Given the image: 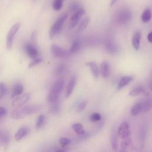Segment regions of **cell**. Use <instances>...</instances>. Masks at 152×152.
Returning <instances> with one entry per match:
<instances>
[{
  "mask_svg": "<svg viewBox=\"0 0 152 152\" xmlns=\"http://www.w3.org/2000/svg\"><path fill=\"white\" fill-rule=\"evenodd\" d=\"M40 109V106L37 105H27L20 106L14 109L11 114V116L15 119H19L26 116L36 113Z\"/></svg>",
  "mask_w": 152,
  "mask_h": 152,
  "instance_id": "obj_1",
  "label": "cell"
},
{
  "mask_svg": "<svg viewBox=\"0 0 152 152\" xmlns=\"http://www.w3.org/2000/svg\"><path fill=\"white\" fill-rule=\"evenodd\" d=\"M64 82L62 80H58L53 84L48 94V102L52 103L56 100L57 99H58V97L64 87Z\"/></svg>",
  "mask_w": 152,
  "mask_h": 152,
  "instance_id": "obj_2",
  "label": "cell"
},
{
  "mask_svg": "<svg viewBox=\"0 0 152 152\" xmlns=\"http://www.w3.org/2000/svg\"><path fill=\"white\" fill-rule=\"evenodd\" d=\"M132 12L126 8L119 9L116 14V20L120 24H126L131 20Z\"/></svg>",
  "mask_w": 152,
  "mask_h": 152,
  "instance_id": "obj_3",
  "label": "cell"
},
{
  "mask_svg": "<svg viewBox=\"0 0 152 152\" xmlns=\"http://www.w3.org/2000/svg\"><path fill=\"white\" fill-rule=\"evenodd\" d=\"M67 17H68L67 14H64L63 15L60 16L56 20V21L53 23L49 31V37L50 39L53 38L55 36V35H56L58 33H59L61 31L63 27L64 23H65L66 19L67 18Z\"/></svg>",
  "mask_w": 152,
  "mask_h": 152,
  "instance_id": "obj_4",
  "label": "cell"
},
{
  "mask_svg": "<svg viewBox=\"0 0 152 152\" xmlns=\"http://www.w3.org/2000/svg\"><path fill=\"white\" fill-rule=\"evenodd\" d=\"M20 23H17L14 24L10 29L7 36V40H6V47L7 49H11L12 47L13 41L14 39V37L20 29Z\"/></svg>",
  "mask_w": 152,
  "mask_h": 152,
  "instance_id": "obj_5",
  "label": "cell"
},
{
  "mask_svg": "<svg viewBox=\"0 0 152 152\" xmlns=\"http://www.w3.org/2000/svg\"><path fill=\"white\" fill-rule=\"evenodd\" d=\"M50 52L53 56L55 58H66L69 55L68 52L55 44L51 45Z\"/></svg>",
  "mask_w": 152,
  "mask_h": 152,
  "instance_id": "obj_6",
  "label": "cell"
},
{
  "mask_svg": "<svg viewBox=\"0 0 152 152\" xmlns=\"http://www.w3.org/2000/svg\"><path fill=\"white\" fill-rule=\"evenodd\" d=\"M86 14V11L84 8H81L77 11L73 13L71 17L70 23H69V28H72L74 27L79 22L81 17Z\"/></svg>",
  "mask_w": 152,
  "mask_h": 152,
  "instance_id": "obj_7",
  "label": "cell"
},
{
  "mask_svg": "<svg viewBox=\"0 0 152 152\" xmlns=\"http://www.w3.org/2000/svg\"><path fill=\"white\" fill-rule=\"evenodd\" d=\"M24 49L27 55L31 58L34 59L39 56V50L37 48L30 43H27L24 46Z\"/></svg>",
  "mask_w": 152,
  "mask_h": 152,
  "instance_id": "obj_8",
  "label": "cell"
},
{
  "mask_svg": "<svg viewBox=\"0 0 152 152\" xmlns=\"http://www.w3.org/2000/svg\"><path fill=\"white\" fill-rule=\"evenodd\" d=\"M129 125L126 122H123L119 126L118 130V135L121 138L124 139L129 137Z\"/></svg>",
  "mask_w": 152,
  "mask_h": 152,
  "instance_id": "obj_9",
  "label": "cell"
},
{
  "mask_svg": "<svg viewBox=\"0 0 152 152\" xmlns=\"http://www.w3.org/2000/svg\"><path fill=\"white\" fill-rule=\"evenodd\" d=\"M30 96L28 93H24L15 98L12 103V106L20 107L24 104L29 99Z\"/></svg>",
  "mask_w": 152,
  "mask_h": 152,
  "instance_id": "obj_10",
  "label": "cell"
},
{
  "mask_svg": "<svg viewBox=\"0 0 152 152\" xmlns=\"http://www.w3.org/2000/svg\"><path fill=\"white\" fill-rule=\"evenodd\" d=\"M106 50L111 54H116L119 52V48L117 45L111 40H107L105 43Z\"/></svg>",
  "mask_w": 152,
  "mask_h": 152,
  "instance_id": "obj_11",
  "label": "cell"
},
{
  "mask_svg": "<svg viewBox=\"0 0 152 152\" xmlns=\"http://www.w3.org/2000/svg\"><path fill=\"white\" fill-rule=\"evenodd\" d=\"M100 72L103 77L107 78L110 74V65L107 61H103L100 66Z\"/></svg>",
  "mask_w": 152,
  "mask_h": 152,
  "instance_id": "obj_12",
  "label": "cell"
},
{
  "mask_svg": "<svg viewBox=\"0 0 152 152\" xmlns=\"http://www.w3.org/2000/svg\"><path fill=\"white\" fill-rule=\"evenodd\" d=\"M86 65L90 68L91 72L95 78H97L99 75L100 71L99 69L98 66L96 62L94 61H90L86 63Z\"/></svg>",
  "mask_w": 152,
  "mask_h": 152,
  "instance_id": "obj_13",
  "label": "cell"
},
{
  "mask_svg": "<svg viewBox=\"0 0 152 152\" xmlns=\"http://www.w3.org/2000/svg\"><path fill=\"white\" fill-rule=\"evenodd\" d=\"M76 81H77V78L75 77V75H73L71 78L70 79V80L69 81V83L68 84L67 87H66V94L65 96L66 97H69L71 93H72L74 87L75 86L76 84Z\"/></svg>",
  "mask_w": 152,
  "mask_h": 152,
  "instance_id": "obj_14",
  "label": "cell"
},
{
  "mask_svg": "<svg viewBox=\"0 0 152 152\" xmlns=\"http://www.w3.org/2000/svg\"><path fill=\"white\" fill-rule=\"evenodd\" d=\"M133 80L134 78L131 76H124L122 77L118 83L117 89L118 90L122 89V88L128 86L130 83H131L133 81Z\"/></svg>",
  "mask_w": 152,
  "mask_h": 152,
  "instance_id": "obj_15",
  "label": "cell"
},
{
  "mask_svg": "<svg viewBox=\"0 0 152 152\" xmlns=\"http://www.w3.org/2000/svg\"><path fill=\"white\" fill-rule=\"evenodd\" d=\"M141 33L139 31H136L132 37V44L134 49L135 50H138L140 48V42L141 40Z\"/></svg>",
  "mask_w": 152,
  "mask_h": 152,
  "instance_id": "obj_16",
  "label": "cell"
},
{
  "mask_svg": "<svg viewBox=\"0 0 152 152\" xmlns=\"http://www.w3.org/2000/svg\"><path fill=\"white\" fill-rule=\"evenodd\" d=\"M29 133V129L27 127H22L20 128L15 135V139L17 141L21 140Z\"/></svg>",
  "mask_w": 152,
  "mask_h": 152,
  "instance_id": "obj_17",
  "label": "cell"
},
{
  "mask_svg": "<svg viewBox=\"0 0 152 152\" xmlns=\"http://www.w3.org/2000/svg\"><path fill=\"white\" fill-rule=\"evenodd\" d=\"M23 90H24L23 86L21 83H16L13 87L12 93H11V97L13 98L15 96L20 95L23 93Z\"/></svg>",
  "mask_w": 152,
  "mask_h": 152,
  "instance_id": "obj_18",
  "label": "cell"
},
{
  "mask_svg": "<svg viewBox=\"0 0 152 152\" xmlns=\"http://www.w3.org/2000/svg\"><path fill=\"white\" fill-rule=\"evenodd\" d=\"M81 2L78 1H72L70 2L68 5V10L70 12H75L81 8Z\"/></svg>",
  "mask_w": 152,
  "mask_h": 152,
  "instance_id": "obj_19",
  "label": "cell"
},
{
  "mask_svg": "<svg viewBox=\"0 0 152 152\" xmlns=\"http://www.w3.org/2000/svg\"><path fill=\"white\" fill-rule=\"evenodd\" d=\"M152 17V12L150 8H146L141 14V18L144 23H148L150 21Z\"/></svg>",
  "mask_w": 152,
  "mask_h": 152,
  "instance_id": "obj_20",
  "label": "cell"
},
{
  "mask_svg": "<svg viewBox=\"0 0 152 152\" xmlns=\"http://www.w3.org/2000/svg\"><path fill=\"white\" fill-rule=\"evenodd\" d=\"M81 48V43L78 40L74 41L72 45L71 46V48L69 49V50L68 51L69 55H74L78 52V51L80 50Z\"/></svg>",
  "mask_w": 152,
  "mask_h": 152,
  "instance_id": "obj_21",
  "label": "cell"
},
{
  "mask_svg": "<svg viewBox=\"0 0 152 152\" xmlns=\"http://www.w3.org/2000/svg\"><path fill=\"white\" fill-rule=\"evenodd\" d=\"M141 112H142V102L136 103L131 109V114L134 116L138 115Z\"/></svg>",
  "mask_w": 152,
  "mask_h": 152,
  "instance_id": "obj_22",
  "label": "cell"
},
{
  "mask_svg": "<svg viewBox=\"0 0 152 152\" xmlns=\"http://www.w3.org/2000/svg\"><path fill=\"white\" fill-rule=\"evenodd\" d=\"M145 89L142 86H138L133 88L129 92V95L131 96H137L140 94H144L145 92Z\"/></svg>",
  "mask_w": 152,
  "mask_h": 152,
  "instance_id": "obj_23",
  "label": "cell"
},
{
  "mask_svg": "<svg viewBox=\"0 0 152 152\" xmlns=\"http://www.w3.org/2000/svg\"><path fill=\"white\" fill-rule=\"evenodd\" d=\"M90 21V18L89 17H86L84 18L83 20L81 21V23L78 26L77 31L81 32V31H83L84 30H85L86 28V27H87V26L88 25Z\"/></svg>",
  "mask_w": 152,
  "mask_h": 152,
  "instance_id": "obj_24",
  "label": "cell"
},
{
  "mask_svg": "<svg viewBox=\"0 0 152 152\" xmlns=\"http://www.w3.org/2000/svg\"><path fill=\"white\" fill-rule=\"evenodd\" d=\"M131 141L129 137L122 139V141L121 144V147L122 150L123 151L128 150L131 147Z\"/></svg>",
  "mask_w": 152,
  "mask_h": 152,
  "instance_id": "obj_25",
  "label": "cell"
},
{
  "mask_svg": "<svg viewBox=\"0 0 152 152\" xmlns=\"http://www.w3.org/2000/svg\"><path fill=\"white\" fill-rule=\"evenodd\" d=\"M152 108V99H147L142 102V112H146Z\"/></svg>",
  "mask_w": 152,
  "mask_h": 152,
  "instance_id": "obj_26",
  "label": "cell"
},
{
  "mask_svg": "<svg viewBox=\"0 0 152 152\" xmlns=\"http://www.w3.org/2000/svg\"><path fill=\"white\" fill-rule=\"evenodd\" d=\"M73 130L78 135L83 134L85 132L83 125L80 123H76L72 125Z\"/></svg>",
  "mask_w": 152,
  "mask_h": 152,
  "instance_id": "obj_27",
  "label": "cell"
},
{
  "mask_svg": "<svg viewBox=\"0 0 152 152\" xmlns=\"http://www.w3.org/2000/svg\"><path fill=\"white\" fill-rule=\"evenodd\" d=\"M58 100V99H57L56 100L52 102V104L51 105V107H50V112L52 113L56 114V113H58L59 112V110H60V103H59V101Z\"/></svg>",
  "mask_w": 152,
  "mask_h": 152,
  "instance_id": "obj_28",
  "label": "cell"
},
{
  "mask_svg": "<svg viewBox=\"0 0 152 152\" xmlns=\"http://www.w3.org/2000/svg\"><path fill=\"white\" fill-rule=\"evenodd\" d=\"M110 142H111V145H112V149L114 151H116L118 148V142L117 135H116L115 132L112 133L111 138H110Z\"/></svg>",
  "mask_w": 152,
  "mask_h": 152,
  "instance_id": "obj_29",
  "label": "cell"
},
{
  "mask_svg": "<svg viewBox=\"0 0 152 152\" xmlns=\"http://www.w3.org/2000/svg\"><path fill=\"white\" fill-rule=\"evenodd\" d=\"M45 122V116L43 115H40L37 117L36 123V127L37 129H40Z\"/></svg>",
  "mask_w": 152,
  "mask_h": 152,
  "instance_id": "obj_30",
  "label": "cell"
},
{
  "mask_svg": "<svg viewBox=\"0 0 152 152\" xmlns=\"http://www.w3.org/2000/svg\"><path fill=\"white\" fill-rule=\"evenodd\" d=\"M10 141V136L7 133L0 134V145H6Z\"/></svg>",
  "mask_w": 152,
  "mask_h": 152,
  "instance_id": "obj_31",
  "label": "cell"
},
{
  "mask_svg": "<svg viewBox=\"0 0 152 152\" xmlns=\"http://www.w3.org/2000/svg\"><path fill=\"white\" fill-rule=\"evenodd\" d=\"M63 5V1L61 0H55L53 2L52 7L55 11L60 10Z\"/></svg>",
  "mask_w": 152,
  "mask_h": 152,
  "instance_id": "obj_32",
  "label": "cell"
},
{
  "mask_svg": "<svg viewBox=\"0 0 152 152\" xmlns=\"http://www.w3.org/2000/svg\"><path fill=\"white\" fill-rule=\"evenodd\" d=\"M102 119V116L99 113L94 112L91 114V115L89 117V119L91 122H97L99 121Z\"/></svg>",
  "mask_w": 152,
  "mask_h": 152,
  "instance_id": "obj_33",
  "label": "cell"
},
{
  "mask_svg": "<svg viewBox=\"0 0 152 152\" xmlns=\"http://www.w3.org/2000/svg\"><path fill=\"white\" fill-rule=\"evenodd\" d=\"M65 70V66L64 64H59L56 68L55 74L56 75H61L64 74Z\"/></svg>",
  "mask_w": 152,
  "mask_h": 152,
  "instance_id": "obj_34",
  "label": "cell"
},
{
  "mask_svg": "<svg viewBox=\"0 0 152 152\" xmlns=\"http://www.w3.org/2000/svg\"><path fill=\"white\" fill-rule=\"evenodd\" d=\"M87 104V101H82L81 102H80L76 107V110L77 112H81L82 110H83L84 109V108L86 107Z\"/></svg>",
  "mask_w": 152,
  "mask_h": 152,
  "instance_id": "obj_35",
  "label": "cell"
},
{
  "mask_svg": "<svg viewBox=\"0 0 152 152\" xmlns=\"http://www.w3.org/2000/svg\"><path fill=\"white\" fill-rule=\"evenodd\" d=\"M7 89L5 84L2 82L0 83V96H4L7 93Z\"/></svg>",
  "mask_w": 152,
  "mask_h": 152,
  "instance_id": "obj_36",
  "label": "cell"
},
{
  "mask_svg": "<svg viewBox=\"0 0 152 152\" xmlns=\"http://www.w3.org/2000/svg\"><path fill=\"white\" fill-rule=\"evenodd\" d=\"M42 59L40 58H39V57H37V58H34L33 60L30 63V64H29V67H30V68H31V67H33V66H34L37 65L38 64L40 63V62H42Z\"/></svg>",
  "mask_w": 152,
  "mask_h": 152,
  "instance_id": "obj_37",
  "label": "cell"
},
{
  "mask_svg": "<svg viewBox=\"0 0 152 152\" xmlns=\"http://www.w3.org/2000/svg\"><path fill=\"white\" fill-rule=\"evenodd\" d=\"M59 142L63 146H65L71 142V140L67 138H61L59 140Z\"/></svg>",
  "mask_w": 152,
  "mask_h": 152,
  "instance_id": "obj_38",
  "label": "cell"
},
{
  "mask_svg": "<svg viewBox=\"0 0 152 152\" xmlns=\"http://www.w3.org/2000/svg\"><path fill=\"white\" fill-rule=\"evenodd\" d=\"M5 113H6L5 109L2 107H0V117L5 115Z\"/></svg>",
  "mask_w": 152,
  "mask_h": 152,
  "instance_id": "obj_39",
  "label": "cell"
},
{
  "mask_svg": "<svg viewBox=\"0 0 152 152\" xmlns=\"http://www.w3.org/2000/svg\"><path fill=\"white\" fill-rule=\"evenodd\" d=\"M36 36H37V34H36V31H33L31 34V40H35L36 39Z\"/></svg>",
  "mask_w": 152,
  "mask_h": 152,
  "instance_id": "obj_40",
  "label": "cell"
},
{
  "mask_svg": "<svg viewBox=\"0 0 152 152\" xmlns=\"http://www.w3.org/2000/svg\"><path fill=\"white\" fill-rule=\"evenodd\" d=\"M147 39L150 42L152 43V31L148 33V34L147 36Z\"/></svg>",
  "mask_w": 152,
  "mask_h": 152,
  "instance_id": "obj_41",
  "label": "cell"
},
{
  "mask_svg": "<svg viewBox=\"0 0 152 152\" xmlns=\"http://www.w3.org/2000/svg\"><path fill=\"white\" fill-rule=\"evenodd\" d=\"M118 1H119V0H111L110 2V7L113 6Z\"/></svg>",
  "mask_w": 152,
  "mask_h": 152,
  "instance_id": "obj_42",
  "label": "cell"
},
{
  "mask_svg": "<svg viewBox=\"0 0 152 152\" xmlns=\"http://www.w3.org/2000/svg\"><path fill=\"white\" fill-rule=\"evenodd\" d=\"M148 87H149V88L151 91H152V81H150L149 83H148Z\"/></svg>",
  "mask_w": 152,
  "mask_h": 152,
  "instance_id": "obj_43",
  "label": "cell"
},
{
  "mask_svg": "<svg viewBox=\"0 0 152 152\" xmlns=\"http://www.w3.org/2000/svg\"><path fill=\"white\" fill-rule=\"evenodd\" d=\"M1 131H0V134H1Z\"/></svg>",
  "mask_w": 152,
  "mask_h": 152,
  "instance_id": "obj_44",
  "label": "cell"
},
{
  "mask_svg": "<svg viewBox=\"0 0 152 152\" xmlns=\"http://www.w3.org/2000/svg\"><path fill=\"white\" fill-rule=\"evenodd\" d=\"M61 1H64V0H61Z\"/></svg>",
  "mask_w": 152,
  "mask_h": 152,
  "instance_id": "obj_45",
  "label": "cell"
},
{
  "mask_svg": "<svg viewBox=\"0 0 152 152\" xmlns=\"http://www.w3.org/2000/svg\"><path fill=\"white\" fill-rule=\"evenodd\" d=\"M0 99H1V96H0Z\"/></svg>",
  "mask_w": 152,
  "mask_h": 152,
  "instance_id": "obj_46",
  "label": "cell"
},
{
  "mask_svg": "<svg viewBox=\"0 0 152 152\" xmlns=\"http://www.w3.org/2000/svg\"><path fill=\"white\" fill-rule=\"evenodd\" d=\"M34 1H36V0H34Z\"/></svg>",
  "mask_w": 152,
  "mask_h": 152,
  "instance_id": "obj_47",
  "label": "cell"
}]
</instances>
